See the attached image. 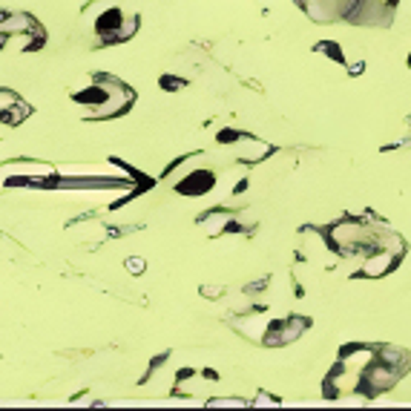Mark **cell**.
<instances>
[{
  "mask_svg": "<svg viewBox=\"0 0 411 411\" xmlns=\"http://www.w3.org/2000/svg\"><path fill=\"white\" fill-rule=\"evenodd\" d=\"M124 267H127V273H129V277H139V273H144L147 262H144L142 256H129V259L124 262Z\"/></svg>",
  "mask_w": 411,
  "mask_h": 411,
  "instance_id": "obj_4",
  "label": "cell"
},
{
  "mask_svg": "<svg viewBox=\"0 0 411 411\" xmlns=\"http://www.w3.org/2000/svg\"><path fill=\"white\" fill-rule=\"evenodd\" d=\"M32 115V107L23 101V98H18L9 110H4V112H0V124H6V127H21L26 118Z\"/></svg>",
  "mask_w": 411,
  "mask_h": 411,
  "instance_id": "obj_3",
  "label": "cell"
},
{
  "mask_svg": "<svg viewBox=\"0 0 411 411\" xmlns=\"http://www.w3.org/2000/svg\"><path fill=\"white\" fill-rule=\"evenodd\" d=\"M225 294V288L219 285H201V297H208V299H219Z\"/></svg>",
  "mask_w": 411,
  "mask_h": 411,
  "instance_id": "obj_6",
  "label": "cell"
},
{
  "mask_svg": "<svg viewBox=\"0 0 411 411\" xmlns=\"http://www.w3.org/2000/svg\"><path fill=\"white\" fill-rule=\"evenodd\" d=\"M210 187H213V173H204V170H196L184 181H178V193H184V196H201Z\"/></svg>",
  "mask_w": 411,
  "mask_h": 411,
  "instance_id": "obj_2",
  "label": "cell"
},
{
  "mask_svg": "<svg viewBox=\"0 0 411 411\" xmlns=\"http://www.w3.org/2000/svg\"><path fill=\"white\" fill-rule=\"evenodd\" d=\"M408 66H411V55H408Z\"/></svg>",
  "mask_w": 411,
  "mask_h": 411,
  "instance_id": "obj_9",
  "label": "cell"
},
{
  "mask_svg": "<svg viewBox=\"0 0 411 411\" xmlns=\"http://www.w3.org/2000/svg\"><path fill=\"white\" fill-rule=\"evenodd\" d=\"M21 95L18 92H12V90H0V112H4V110H9L15 101H18Z\"/></svg>",
  "mask_w": 411,
  "mask_h": 411,
  "instance_id": "obj_5",
  "label": "cell"
},
{
  "mask_svg": "<svg viewBox=\"0 0 411 411\" xmlns=\"http://www.w3.org/2000/svg\"><path fill=\"white\" fill-rule=\"evenodd\" d=\"M233 147H236V161H265L273 153V147L267 142L253 139V135H245V139L236 142Z\"/></svg>",
  "mask_w": 411,
  "mask_h": 411,
  "instance_id": "obj_1",
  "label": "cell"
},
{
  "mask_svg": "<svg viewBox=\"0 0 411 411\" xmlns=\"http://www.w3.org/2000/svg\"><path fill=\"white\" fill-rule=\"evenodd\" d=\"M365 70V60H354V63H348V75H360Z\"/></svg>",
  "mask_w": 411,
  "mask_h": 411,
  "instance_id": "obj_8",
  "label": "cell"
},
{
  "mask_svg": "<svg viewBox=\"0 0 411 411\" xmlns=\"http://www.w3.org/2000/svg\"><path fill=\"white\" fill-rule=\"evenodd\" d=\"M210 405H247V400H239V397H222V400H210Z\"/></svg>",
  "mask_w": 411,
  "mask_h": 411,
  "instance_id": "obj_7",
  "label": "cell"
}]
</instances>
